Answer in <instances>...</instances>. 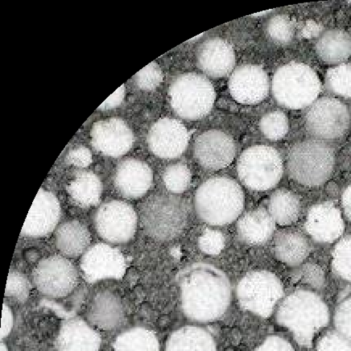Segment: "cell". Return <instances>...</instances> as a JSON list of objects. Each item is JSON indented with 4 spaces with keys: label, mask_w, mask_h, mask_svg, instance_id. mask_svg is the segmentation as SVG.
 Returning a JSON list of instances; mask_svg holds the SVG:
<instances>
[{
    "label": "cell",
    "mask_w": 351,
    "mask_h": 351,
    "mask_svg": "<svg viewBox=\"0 0 351 351\" xmlns=\"http://www.w3.org/2000/svg\"><path fill=\"white\" fill-rule=\"evenodd\" d=\"M341 205H343L346 217L351 221V183L345 189L341 196Z\"/></svg>",
    "instance_id": "cell-47"
},
{
    "label": "cell",
    "mask_w": 351,
    "mask_h": 351,
    "mask_svg": "<svg viewBox=\"0 0 351 351\" xmlns=\"http://www.w3.org/2000/svg\"><path fill=\"white\" fill-rule=\"evenodd\" d=\"M332 266L337 275L351 282V235L336 245L332 254Z\"/></svg>",
    "instance_id": "cell-36"
},
{
    "label": "cell",
    "mask_w": 351,
    "mask_h": 351,
    "mask_svg": "<svg viewBox=\"0 0 351 351\" xmlns=\"http://www.w3.org/2000/svg\"><path fill=\"white\" fill-rule=\"evenodd\" d=\"M101 345L99 332L77 317L62 323L56 341L58 351H99Z\"/></svg>",
    "instance_id": "cell-22"
},
{
    "label": "cell",
    "mask_w": 351,
    "mask_h": 351,
    "mask_svg": "<svg viewBox=\"0 0 351 351\" xmlns=\"http://www.w3.org/2000/svg\"><path fill=\"white\" fill-rule=\"evenodd\" d=\"M1 351H8L5 345L1 344Z\"/></svg>",
    "instance_id": "cell-49"
},
{
    "label": "cell",
    "mask_w": 351,
    "mask_h": 351,
    "mask_svg": "<svg viewBox=\"0 0 351 351\" xmlns=\"http://www.w3.org/2000/svg\"><path fill=\"white\" fill-rule=\"evenodd\" d=\"M169 97L171 107L179 117L197 120L205 117L213 108L215 90L204 76L186 73L171 82Z\"/></svg>",
    "instance_id": "cell-7"
},
{
    "label": "cell",
    "mask_w": 351,
    "mask_h": 351,
    "mask_svg": "<svg viewBox=\"0 0 351 351\" xmlns=\"http://www.w3.org/2000/svg\"><path fill=\"white\" fill-rule=\"evenodd\" d=\"M302 209L299 197L287 189H278L270 197L269 212L275 223L280 226L295 223L301 215Z\"/></svg>",
    "instance_id": "cell-30"
},
{
    "label": "cell",
    "mask_w": 351,
    "mask_h": 351,
    "mask_svg": "<svg viewBox=\"0 0 351 351\" xmlns=\"http://www.w3.org/2000/svg\"><path fill=\"white\" fill-rule=\"evenodd\" d=\"M284 293V286L278 277L265 270L249 272L237 286L239 306L263 318L271 315Z\"/></svg>",
    "instance_id": "cell-9"
},
{
    "label": "cell",
    "mask_w": 351,
    "mask_h": 351,
    "mask_svg": "<svg viewBox=\"0 0 351 351\" xmlns=\"http://www.w3.org/2000/svg\"><path fill=\"white\" fill-rule=\"evenodd\" d=\"M335 154L326 142L306 140L297 143L288 157V171L294 182L308 187L322 186L334 172Z\"/></svg>",
    "instance_id": "cell-5"
},
{
    "label": "cell",
    "mask_w": 351,
    "mask_h": 351,
    "mask_svg": "<svg viewBox=\"0 0 351 351\" xmlns=\"http://www.w3.org/2000/svg\"><path fill=\"white\" fill-rule=\"evenodd\" d=\"M39 292L50 298L67 297L77 287L78 271L68 258L51 256L41 260L32 274Z\"/></svg>",
    "instance_id": "cell-11"
},
{
    "label": "cell",
    "mask_w": 351,
    "mask_h": 351,
    "mask_svg": "<svg viewBox=\"0 0 351 351\" xmlns=\"http://www.w3.org/2000/svg\"><path fill=\"white\" fill-rule=\"evenodd\" d=\"M13 327V315L11 308L4 304L2 314L1 339H5L10 334Z\"/></svg>",
    "instance_id": "cell-46"
},
{
    "label": "cell",
    "mask_w": 351,
    "mask_h": 351,
    "mask_svg": "<svg viewBox=\"0 0 351 351\" xmlns=\"http://www.w3.org/2000/svg\"><path fill=\"white\" fill-rule=\"evenodd\" d=\"M197 60L198 66L206 75L223 77L233 71L235 54L232 46L228 41L213 38L206 40L200 45Z\"/></svg>",
    "instance_id": "cell-21"
},
{
    "label": "cell",
    "mask_w": 351,
    "mask_h": 351,
    "mask_svg": "<svg viewBox=\"0 0 351 351\" xmlns=\"http://www.w3.org/2000/svg\"><path fill=\"white\" fill-rule=\"evenodd\" d=\"M266 32L275 43L288 45L293 38L295 23L287 15H277L267 22Z\"/></svg>",
    "instance_id": "cell-35"
},
{
    "label": "cell",
    "mask_w": 351,
    "mask_h": 351,
    "mask_svg": "<svg viewBox=\"0 0 351 351\" xmlns=\"http://www.w3.org/2000/svg\"><path fill=\"white\" fill-rule=\"evenodd\" d=\"M124 95H125V88L121 86L119 89L114 92V94L110 95L109 98L100 105L99 110H105L117 108L119 105L121 104Z\"/></svg>",
    "instance_id": "cell-45"
},
{
    "label": "cell",
    "mask_w": 351,
    "mask_h": 351,
    "mask_svg": "<svg viewBox=\"0 0 351 351\" xmlns=\"http://www.w3.org/2000/svg\"><path fill=\"white\" fill-rule=\"evenodd\" d=\"M255 351H295L287 340L280 336L272 335L263 341Z\"/></svg>",
    "instance_id": "cell-44"
},
{
    "label": "cell",
    "mask_w": 351,
    "mask_h": 351,
    "mask_svg": "<svg viewBox=\"0 0 351 351\" xmlns=\"http://www.w3.org/2000/svg\"><path fill=\"white\" fill-rule=\"evenodd\" d=\"M237 171L245 186L253 191L265 192L274 188L282 178L283 160L274 147L252 146L240 156Z\"/></svg>",
    "instance_id": "cell-8"
},
{
    "label": "cell",
    "mask_w": 351,
    "mask_h": 351,
    "mask_svg": "<svg viewBox=\"0 0 351 351\" xmlns=\"http://www.w3.org/2000/svg\"><path fill=\"white\" fill-rule=\"evenodd\" d=\"M162 72L155 62L147 64L134 76L136 86L141 90L150 91L155 90L162 82Z\"/></svg>",
    "instance_id": "cell-38"
},
{
    "label": "cell",
    "mask_w": 351,
    "mask_h": 351,
    "mask_svg": "<svg viewBox=\"0 0 351 351\" xmlns=\"http://www.w3.org/2000/svg\"><path fill=\"white\" fill-rule=\"evenodd\" d=\"M113 351H160V348L154 332L144 327H134L117 337Z\"/></svg>",
    "instance_id": "cell-31"
},
{
    "label": "cell",
    "mask_w": 351,
    "mask_h": 351,
    "mask_svg": "<svg viewBox=\"0 0 351 351\" xmlns=\"http://www.w3.org/2000/svg\"><path fill=\"white\" fill-rule=\"evenodd\" d=\"M275 226V221L269 210L258 207L247 212L239 220L237 232L243 242L252 246H261L271 238Z\"/></svg>",
    "instance_id": "cell-24"
},
{
    "label": "cell",
    "mask_w": 351,
    "mask_h": 351,
    "mask_svg": "<svg viewBox=\"0 0 351 351\" xmlns=\"http://www.w3.org/2000/svg\"><path fill=\"white\" fill-rule=\"evenodd\" d=\"M328 90L337 96L351 98V63H343L331 68L326 73Z\"/></svg>",
    "instance_id": "cell-32"
},
{
    "label": "cell",
    "mask_w": 351,
    "mask_h": 351,
    "mask_svg": "<svg viewBox=\"0 0 351 351\" xmlns=\"http://www.w3.org/2000/svg\"><path fill=\"white\" fill-rule=\"evenodd\" d=\"M90 137L95 150L110 157L125 155L135 143L131 128L119 118H110L94 123Z\"/></svg>",
    "instance_id": "cell-15"
},
{
    "label": "cell",
    "mask_w": 351,
    "mask_h": 351,
    "mask_svg": "<svg viewBox=\"0 0 351 351\" xmlns=\"http://www.w3.org/2000/svg\"><path fill=\"white\" fill-rule=\"evenodd\" d=\"M274 248L276 257L290 266L301 265L311 252L308 239L295 230H285L277 234Z\"/></svg>",
    "instance_id": "cell-27"
},
{
    "label": "cell",
    "mask_w": 351,
    "mask_h": 351,
    "mask_svg": "<svg viewBox=\"0 0 351 351\" xmlns=\"http://www.w3.org/2000/svg\"><path fill=\"white\" fill-rule=\"evenodd\" d=\"M228 86L230 95L238 103L257 104L269 95V78L261 66L243 64L234 69Z\"/></svg>",
    "instance_id": "cell-17"
},
{
    "label": "cell",
    "mask_w": 351,
    "mask_h": 351,
    "mask_svg": "<svg viewBox=\"0 0 351 351\" xmlns=\"http://www.w3.org/2000/svg\"><path fill=\"white\" fill-rule=\"evenodd\" d=\"M225 245L224 234L214 229L205 230L198 240V246L202 252L209 256L219 255L223 252Z\"/></svg>",
    "instance_id": "cell-39"
},
{
    "label": "cell",
    "mask_w": 351,
    "mask_h": 351,
    "mask_svg": "<svg viewBox=\"0 0 351 351\" xmlns=\"http://www.w3.org/2000/svg\"><path fill=\"white\" fill-rule=\"evenodd\" d=\"M90 242L91 234L89 229L84 223L77 220L62 223L55 235L58 250L66 258L82 256L89 249Z\"/></svg>",
    "instance_id": "cell-25"
},
{
    "label": "cell",
    "mask_w": 351,
    "mask_h": 351,
    "mask_svg": "<svg viewBox=\"0 0 351 351\" xmlns=\"http://www.w3.org/2000/svg\"><path fill=\"white\" fill-rule=\"evenodd\" d=\"M350 115L348 106L338 99L325 96L317 99L304 115V124L316 140H339L348 132Z\"/></svg>",
    "instance_id": "cell-10"
},
{
    "label": "cell",
    "mask_w": 351,
    "mask_h": 351,
    "mask_svg": "<svg viewBox=\"0 0 351 351\" xmlns=\"http://www.w3.org/2000/svg\"><path fill=\"white\" fill-rule=\"evenodd\" d=\"M66 161L69 165L78 168H86L92 162L91 152L87 147L80 146L75 147L66 156Z\"/></svg>",
    "instance_id": "cell-43"
},
{
    "label": "cell",
    "mask_w": 351,
    "mask_h": 351,
    "mask_svg": "<svg viewBox=\"0 0 351 351\" xmlns=\"http://www.w3.org/2000/svg\"><path fill=\"white\" fill-rule=\"evenodd\" d=\"M189 208L182 198L156 195L144 202L141 210V223L149 237L169 241L183 232L188 223Z\"/></svg>",
    "instance_id": "cell-6"
},
{
    "label": "cell",
    "mask_w": 351,
    "mask_h": 351,
    "mask_svg": "<svg viewBox=\"0 0 351 351\" xmlns=\"http://www.w3.org/2000/svg\"><path fill=\"white\" fill-rule=\"evenodd\" d=\"M124 317L121 300L109 290L96 293L88 308V320L91 325L101 330L117 329L122 325Z\"/></svg>",
    "instance_id": "cell-23"
},
{
    "label": "cell",
    "mask_w": 351,
    "mask_h": 351,
    "mask_svg": "<svg viewBox=\"0 0 351 351\" xmlns=\"http://www.w3.org/2000/svg\"><path fill=\"white\" fill-rule=\"evenodd\" d=\"M271 87L277 103L286 108L299 110L311 106L317 99L322 83L308 64L289 62L277 69Z\"/></svg>",
    "instance_id": "cell-4"
},
{
    "label": "cell",
    "mask_w": 351,
    "mask_h": 351,
    "mask_svg": "<svg viewBox=\"0 0 351 351\" xmlns=\"http://www.w3.org/2000/svg\"><path fill=\"white\" fill-rule=\"evenodd\" d=\"M61 218V205L53 193L40 189L32 203L21 235L41 238L52 233Z\"/></svg>",
    "instance_id": "cell-18"
},
{
    "label": "cell",
    "mask_w": 351,
    "mask_h": 351,
    "mask_svg": "<svg viewBox=\"0 0 351 351\" xmlns=\"http://www.w3.org/2000/svg\"><path fill=\"white\" fill-rule=\"evenodd\" d=\"M154 182L149 165L138 159L129 158L119 164L114 177L117 191L128 199H138L145 195Z\"/></svg>",
    "instance_id": "cell-19"
},
{
    "label": "cell",
    "mask_w": 351,
    "mask_h": 351,
    "mask_svg": "<svg viewBox=\"0 0 351 351\" xmlns=\"http://www.w3.org/2000/svg\"><path fill=\"white\" fill-rule=\"evenodd\" d=\"M135 209L126 202L112 200L101 204L95 215L97 233L105 241L125 243L130 241L137 229Z\"/></svg>",
    "instance_id": "cell-12"
},
{
    "label": "cell",
    "mask_w": 351,
    "mask_h": 351,
    "mask_svg": "<svg viewBox=\"0 0 351 351\" xmlns=\"http://www.w3.org/2000/svg\"><path fill=\"white\" fill-rule=\"evenodd\" d=\"M193 154L202 167L219 170L232 163L237 155V145L228 134L210 130L196 138Z\"/></svg>",
    "instance_id": "cell-16"
},
{
    "label": "cell",
    "mask_w": 351,
    "mask_h": 351,
    "mask_svg": "<svg viewBox=\"0 0 351 351\" xmlns=\"http://www.w3.org/2000/svg\"><path fill=\"white\" fill-rule=\"evenodd\" d=\"M232 299L228 277L209 263L188 267L181 280V302L186 317L198 322H212L224 315Z\"/></svg>",
    "instance_id": "cell-1"
},
{
    "label": "cell",
    "mask_w": 351,
    "mask_h": 351,
    "mask_svg": "<svg viewBox=\"0 0 351 351\" xmlns=\"http://www.w3.org/2000/svg\"><path fill=\"white\" fill-rule=\"evenodd\" d=\"M302 281L315 289H321L324 286L325 276L324 272L319 266L313 265V263H307L302 267L301 272H300Z\"/></svg>",
    "instance_id": "cell-42"
},
{
    "label": "cell",
    "mask_w": 351,
    "mask_h": 351,
    "mask_svg": "<svg viewBox=\"0 0 351 351\" xmlns=\"http://www.w3.org/2000/svg\"><path fill=\"white\" fill-rule=\"evenodd\" d=\"M189 134L177 119L164 118L156 121L147 134L150 151L161 159H175L187 149Z\"/></svg>",
    "instance_id": "cell-14"
},
{
    "label": "cell",
    "mask_w": 351,
    "mask_h": 351,
    "mask_svg": "<svg viewBox=\"0 0 351 351\" xmlns=\"http://www.w3.org/2000/svg\"><path fill=\"white\" fill-rule=\"evenodd\" d=\"M271 12V10L266 11V12H260V13L255 14V15H253V16H263V14L269 13V12Z\"/></svg>",
    "instance_id": "cell-48"
},
{
    "label": "cell",
    "mask_w": 351,
    "mask_h": 351,
    "mask_svg": "<svg viewBox=\"0 0 351 351\" xmlns=\"http://www.w3.org/2000/svg\"><path fill=\"white\" fill-rule=\"evenodd\" d=\"M165 351H218L210 332L197 326H186L174 331Z\"/></svg>",
    "instance_id": "cell-28"
},
{
    "label": "cell",
    "mask_w": 351,
    "mask_h": 351,
    "mask_svg": "<svg viewBox=\"0 0 351 351\" xmlns=\"http://www.w3.org/2000/svg\"><path fill=\"white\" fill-rule=\"evenodd\" d=\"M316 52L326 64H343L351 57V36L341 29L328 30L317 40Z\"/></svg>",
    "instance_id": "cell-26"
},
{
    "label": "cell",
    "mask_w": 351,
    "mask_h": 351,
    "mask_svg": "<svg viewBox=\"0 0 351 351\" xmlns=\"http://www.w3.org/2000/svg\"><path fill=\"white\" fill-rule=\"evenodd\" d=\"M244 193L233 179L215 177L203 182L195 193L198 217L211 226H224L239 218L244 208Z\"/></svg>",
    "instance_id": "cell-3"
},
{
    "label": "cell",
    "mask_w": 351,
    "mask_h": 351,
    "mask_svg": "<svg viewBox=\"0 0 351 351\" xmlns=\"http://www.w3.org/2000/svg\"><path fill=\"white\" fill-rule=\"evenodd\" d=\"M317 351H351V341L338 331L329 332L318 341Z\"/></svg>",
    "instance_id": "cell-41"
},
{
    "label": "cell",
    "mask_w": 351,
    "mask_h": 351,
    "mask_svg": "<svg viewBox=\"0 0 351 351\" xmlns=\"http://www.w3.org/2000/svg\"><path fill=\"white\" fill-rule=\"evenodd\" d=\"M261 130L269 140H282L289 132V119L286 114L275 110L263 115L260 122Z\"/></svg>",
    "instance_id": "cell-34"
},
{
    "label": "cell",
    "mask_w": 351,
    "mask_h": 351,
    "mask_svg": "<svg viewBox=\"0 0 351 351\" xmlns=\"http://www.w3.org/2000/svg\"><path fill=\"white\" fill-rule=\"evenodd\" d=\"M166 189L175 195L186 192L192 182V173L186 165L174 164L166 168L163 174Z\"/></svg>",
    "instance_id": "cell-33"
},
{
    "label": "cell",
    "mask_w": 351,
    "mask_h": 351,
    "mask_svg": "<svg viewBox=\"0 0 351 351\" xmlns=\"http://www.w3.org/2000/svg\"><path fill=\"white\" fill-rule=\"evenodd\" d=\"M335 325L337 331L351 341V295L337 308Z\"/></svg>",
    "instance_id": "cell-40"
},
{
    "label": "cell",
    "mask_w": 351,
    "mask_h": 351,
    "mask_svg": "<svg viewBox=\"0 0 351 351\" xmlns=\"http://www.w3.org/2000/svg\"><path fill=\"white\" fill-rule=\"evenodd\" d=\"M81 270L88 283L123 278L127 269L125 257L119 249L107 243H97L82 256Z\"/></svg>",
    "instance_id": "cell-13"
},
{
    "label": "cell",
    "mask_w": 351,
    "mask_h": 351,
    "mask_svg": "<svg viewBox=\"0 0 351 351\" xmlns=\"http://www.w3.org/2000/svg\"><path fill=\"white\" fill-rule=\"evenodd\" d=\"M30 284L27 277L21 272L12 270L9 272L6 297L12 298L17 301L24 302L27 301L30 294Z\"/></svg>",
    "instance_id": "cell-37"
},
{
    "label": "cell",
    "mask_w": 351,
    "mask_h": 351,
    "mask_svg": "<svg viewBox=\"0 0 351 351\" xmlns=\"http://www.w3.org/2000/svg\"><path fill=\"white\" fill-rule=\"evenodd\" d=\"M276 321L292 332L299 345L308 348L317 332L329 323L330 311L315 293L298 290L280 304Z\"/></svg>",
    "instance_id": "cell-2"
},
{
    "label": "cell",
    "mask_w": 351,
    "mask_h": 351,
    "mask_svg": "<svg viewBox=\"0 0 351 351\" xmlns=\"http://www.w3.org/2000/svg\"><path fill=\"white\" fill-rule=\"evenodd\" d=\"M306 229L316 242L331 243L344 232V221L340 210L332 203L321 202L308 212Z\"/></svg>",
    "instance_id": "cell-20"
},
{
    "label": "cell",
    "mask_w": 351,
    "mask_h": 351,
    "mask_svg": "<svg viewBox=\"0 0 351 351\" xmlns=\"http://www.w3.org/2000/svg\"><path fill=\"white\" fill-rule=\"evenodd\" d=\"M103 191V183L100 178L90 171H83L76 174L67 186V193L71 201L81 208L98 205Z\"/></svg>",
    "instance_id": "cell-29"
}]
</instances>
